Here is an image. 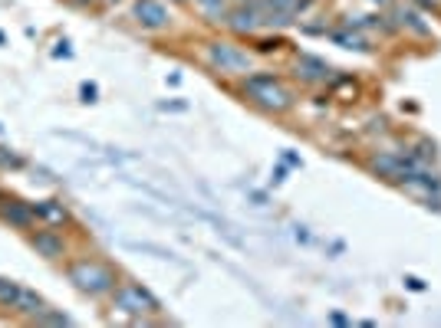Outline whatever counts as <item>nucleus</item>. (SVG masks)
Returning a JSON list of instances; mask_svg holds the SVG:
<instances>
[{
	"label": "nucleus",
	"instance_id": "obj_15",
	"mask_svg": "<svg viewBox=\"0 0 441 328\" xmlns=\"http://www.w3.org/2000/svg\"><path fill=\"white\" fill-rule=\"evenodd\" d=\"M336 40L339 43H346V47H353V49H365V43L359 37H346V33H336Z\"/></svg>",
	"mask_w": 441,
	"mask_h": 328
},
{
	"label": "nucleus",
	"instance_id": "obj_9",
	"mask_svg": "<svg viewBox=\"0 0 441 328\" xmlns=\"http://www.w3.org/2000/svg\"><path fill=\"white\" fill-rule=\"evenodd\" d=\"M33 214H37V220H43L47 226L69 224V210L63 204H57V200H40V204H33Z\"/></svg>",
	"mask_w": 441,
	"mask_h": 328
},
{
	"label": "nucleus",
	"instance_id": "obj_13",
	"mask_svg": "<svg viewBox=\"0 0 441 328\" xmlns=\"http://www.w3.org/2000/svg\"><path fill=\"white\" fill-rule=\"evenodd\" d=\"M194 4H198V10H201L208 20H214V23L228 20V7H224V0H194Z\"/></svg>",
	"mask_w": 441,
	"mask_h": 328
},
{
	"label": "nucleus",
	"instance_id": "obj_16",
	"mask_svg": "<svg viewBox=\"0 0 441 328\" xmlns=\"http://www.w3.org/2000/svg\"><path fill=\"white\" fill-rule=\"evenodd\" d=\"M96 95H99V92H96V85H89V83L83 85V102H96Z\"/></svg>",
	"mask_w": 441,
	"mask_h": 328
},
{
	"label": "nucleus",
	"instance_id": "obj_4",
	"mask_svg": "<svg viewBox=\"0 0 441 328\" xmlns=\"http://www.w3.org/2000/svg\"><path fill=\"white\" fill-rule=\"evenodd\" d=\"M208 59H211L214 69H220V73H228V75L250 73V56L240 47H234V43H220V40L211 43L208 47Z\"/></svg>",
	"mask_w": 441,
	"mask_h": 328
},
{
	"label": "nucleus",
	"instance_id": "obj_3",
	"mask_svg": "<svg viewBox=\"0 0 441 328\" xmlns=\"http://www.w3.org/2000/svg\"><path fill=\"white\" fill-rule=\"evenodd\" d=\"M112 305L125 315H152V312H158V299L148 289H142L139 282H119L112 289Z\"/></svg>",
	"mask_w": 441,
	"mask_h": 328
},
{
	"label": "nucleus",
	"instance_id": "obj_5",
	"mask_svg": "<svg viewBox=\"0 0 441 328\" xmlns=\"http://www.w3.org/2000/svg\"><path fill=\"white\" fill-rule=\"evenodd\" d=\"M0 224L13 226V230H33L37 226L33 204L17 200V197H0Z\"/></svg>",
	"mask_w": 441,
	"mask_h": 328
},
{
	"label": "nucleus",
	"instance_id": "obj_1",
	"mask_svg": "<svg viewBox=\"0 0 441 328\" xmlns=\"http://www.w3.org/2000/svg\"><path fill=\"white\" fill-rule=\"evenodd\" d=\"M244 89H247L250 102H257L260 109H267V112H287L290 105H293V99H290V92L283 89V85L274 79V75L267 73H254L244 79Z\"/></svg>",
	"mask_w": 441,
	"mask_h": 328
},
{
	"label": "nucleus",
	"instance_id": "obj_14",
	"mask_svg": "<svg viewBox=\"0 0 441 328\" xmlns=\"http://www.w3.org/2000/svg\"><path fill=\"white\" fill-rule=\"evenodd\" d=\"M0 168H23V161L13 154V151L7 148H0Z\"/></svg>",
	"mask_w": 441,
	"mask_h": 328
},
{
	"label": "nucleus",
	"instance_id": "obj_11",
	"mask_svg": "<svg viewBox=\"0 0 441 328\" xmlns=\"http://www.w3.org/2000/svg\"><path fill=\"white\" fill-rule=\"evenodd\" d=\"M297 69H300V75H303L307 83H317V79H327L329 75V66L323 63V59H313V56H300Z\"/></svg>",
	"mask_w": 441,
	"mask_h": 328
},
{
	"label": "nucleus",
	"instance_id": "obj_8",
	"mask_svg": "<svg viewBox=\"0 0 441 328\" xmlns=\"http://www.w3.org/2000/svg\"><path fill=\"white\" fill-rule=\"evenodd\" d=\"M228 27L234 30V33H254V30L260 27V13L254 7H237V10H230L228 13Z\"/></svg>",
	"mask_w": 441,
	"mask_h": 328
},
{
	"label": "nucleus",
	"instance_id": "obj_18",
	"mask_svg": "<svg viewBox=\"0 0 441 328\" xmlns=\"http://www.w3.org/2000/svg\"><path fill=\"white\" fill-rule=\"evenodd\" d=\"M0 43H4V33H0Z\"/></svg>",
	"mask_w": 441,
	"mask_h": 328
},
{
	"label": "nucleus",
	"instance_id": "obj_10",
	"mask_svg": "<svg viewBox=\"0 0 441 328\" xmlns=\"http://www.w3.org/2000/svg\"><path fill=\"white\" fill-rule=\"evenodd\" d=\"M43 309H47V302L40 299V296H37L33 289H23V292H20L17 309H13V312H17V315H23V319H30V322H37V319H40V312H43Z\"/></svg>",
	"mask_w": 441,
	"mask_h": 328
},
{
	"label": "nucleus",
	"instance_id": "obj_7",
	"mask_svg": "<svg viewBox=\"0 0 441 328\" xmlns=\"http://www.w3.org/2000/svg\"><path fill=\"white\" fill-rule=\"evenodd\" d=\"M135 20H139L145 30H165L172 23L168 10H165L158 0H135Z\"/></svg>",
	"mask_w": 441,
	"mask_h": 328
},
{
	"label": "nucleus",
	"instance_id": "obj_12",
	"mask_svg": "<svg viewBox=\"0 0 441 328\" xmlns=\"http://www.w3.org/2000/svg\"><path fill=\"white\" fill-rule=\"evenodd\" d=\"M20 292H23V286H20V282L0 279V309H4V312H13V309H17Z\"/></svg>",
	"mask_w": 441,
	"mask_h": 328
},
{
	"label": "nucleus",
	"instance_id": "obj_6",
	"mask_svg": "<svg viewBox=\"0 0 441 328\" xmlns=\"http://www.w3.org/2000/svg\"><path fill=\"white\" fill-rule=\"evenodd\" d=\"M30 246H33V253L43 256V260H63V256H66V240H63L57 230H37V233H30Z\"/></svg>",
	"mask_w": 441,
	"mask_h": 328
},
{
	"label": "nucleus",
	"instance_id": "obj_2",
	"mask_svg": "<svg viewBox=\"0 0 441 328\" xmlns=\"http://www.w3.org/2000/svg\"><path fill=\"white\" fill-rule=\"evenodd\" d=\"M69 282L76 286L79 292H89V296H106L115 289V272L109 266L96 260H79L69 266Z\"/></svg>",
	"mask_w": 441,
	"mask_h": 328
},
{
	"label": "nucleus",
	"instance_id": "obj_17",
	"mask_svg": "<svg viewBox=\"0 0 441 328\" xmlns=\"http://www.w3.org/2000/svg\"><path fill=\"white\" fill-rule=\"evenodd\" d=\"M76 4H93V0H76Z\"/></svg>",
	"mask_w": 441,
	"mask_h": 328
}]
</instances>
